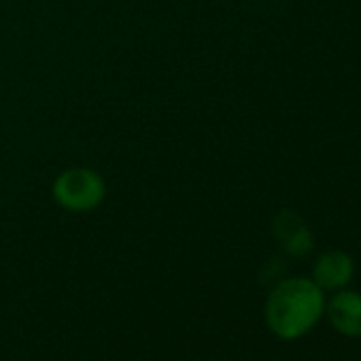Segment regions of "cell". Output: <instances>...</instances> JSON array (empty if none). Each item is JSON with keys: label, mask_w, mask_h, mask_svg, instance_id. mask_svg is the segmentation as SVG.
<instances>
[{"label": "cell", "mask_w": 361, "mask_h": 361, "mask_svg": "<svg viewBox=\"0 0 361 361\" xmlns=\"http://www.w3.org/2000/svg\"><path fill=\"white\" fill-rule=\"evenodd\" d=\"M325 310L323 289L312 279H285L266 300V323L281 340H298L308 334Z\"/></svg>", "instance_id": "obj_1"}, {"label": "cell", "mask_w": 361, "mask_h": 361, "mask_svg": "<svg viewBox=\"0 0 361 361\" xmlns=\"http://www.w3.org/2000/svg\"><path fill=\"white\" fill-rule=\"evenodd\" d=\"M104 176L87 166H71L58 172L51 183V196L56 204L68 213H92L106 200Z\"/></svg>", "instance_id": "obj_2"}, {"label": "cell", "mask_w": 361, "mask_h": 361, "mask_svg": "<svg viewBox=\"0 0 361 361\" xmlns=\"http://www.w3.org/2000/svg\"><path fill=\"white\" fill-rule=\"evenodd\" d=\"M272 234L279 247L291 257H306L314 249V238L308 224L291 209H283L272 219Z\"/></svg>", "instance_id": "obj_3"}, {"label": "cell", "mask_w": 361, "mask_h": 361, "mask_svg": "<svg viewBox=\"0 0 361 361\" xmlns=\"http://www.w3.org/2000/svg\"><path fill=\"white\" fill-rule=\"evenodd\" d=\"M355 272V262L346 251L331 249L317 257L312 266V281L323 291H338L348 285Z\"/></svg>", "instance_id": "obj_4"}, {"label": "cell", "mask_w": 361, "mask_h": 361, "mask_svg": "<svg viewBox=\"0 0 361 361\" xmlns=\"http://www.w3.org/2000/svg\"><path fill=\"white\" fill-rule=\"evenodd\" d=\"M329 323L344 336H361V293L338 289V293L325 304Z\"/></svg>", "instance_id": "obj_5"}]
</instances>
